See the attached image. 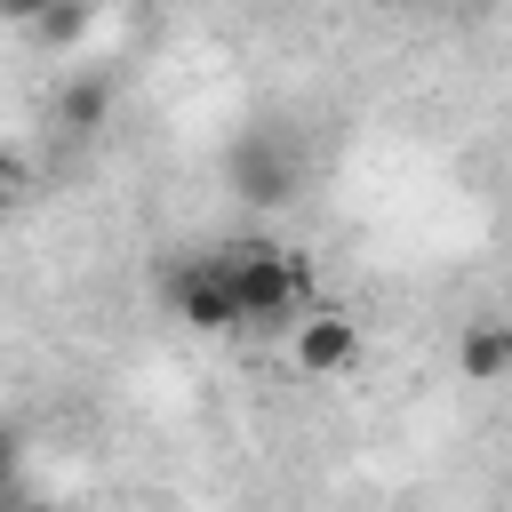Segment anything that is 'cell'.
Masks as SVG:
<instances>
[{"label":"cell","instance_id":"obj_3","mask_svg":"<svg viewBox=\"0 0 512 512\" xmlns=\"http://www.w3.org/2000/svg\"><path fill=\"white\" fill-rule=\"evenodd\" d=\"M224 168H232V192H240L248 208H288V200H296V144L272 136V128H248Z\"/></svg>","mask_w":512,"mask_h":512},{"label":"cell","instance_id":"obj_9","mask_svg":"<svg viewBox=\"0 0 512 512\" xmlns=\"http://www.w3.org/2000/svg\"><path fill=\"white\" fill-rule=\"evenodd\" d=\"M40 8H48V0H0V24H32Z\"/></svg>","mask_w":512,"mask_h":512},{"label":"cell","instance_id":"obj_8","mask_svg":"<svg viewBox=\"0 0 512 512\" xmlns=\"http://www.w3.org/2000/svg\"><path fill=\"white\" fill-rule=\"evenodd\" d=\"M24 184H32L24 152H16V144H0V208H16V200H24Z\"/></svg>","mask_w":512,"mask_h":512},{"label":"cell","instance_id":"obj_6","mask_svg":"<svg viewBox=\"0 0 512 512\" xmlns=\"http://www.w3.org/2000/svg\"><path fill=\"white\" fill-rule=\"evenodd\" d=\"M112 120V72H72L56 88V128L64 136H96Z\"/></svg>","mask_w":512,"mask_h":512},{"label":"cell","instance_id":"obj_5","mask_svg":"<svg viewBox=\"0 0 512 512\" xmlns=\"http://www.w3.org/2000/svg\"><path fill=\"white\" fill-rule=\"evenodd\" d=\"M456 376L464 384H504L512 376V320H472L464 336H456Z\"/></svg>","mask_w":512,"mask_h":512},{"label":"cell","instance_id":"obj_10","mask_svg":"<svg viewBox=\"0 0 512 512\" xmlns=\"http://www.w3.org/2000/svg\"><path fill=\"white\" fill-rule=\"evenodd\" d=\"M8 472H16V432H0V488H8Z\"/></svg>","mask_w":512,"mask_h":512},{"label":"cell","instance_id":"obj_4","mask_svg":"<svg viewBox=\"0 0 512 512\" xmlns=\"http://www.w3.org/2000/svg\"><path fill=\"white\" fill-rule=\"evenodd\" d=\"M288 360H296L304 376H344V368L360 360V320L336 312V304H304V312L288 320Z\"/></svg>","mask_w":512,"mask_h":512},{"label":"cell","instance_id":"obj_1","mask_svg":"<svg viewBox=\"0 0 512 512\" xmlns=\"http://www.w3.org/2000/svg\"><path fill=\"white\" fill-rule=\"evenodd\" d=\"M224 272H232V296H240V328H288L304 304H312V280L296 264V248L280 240H232L216 248Z\"/></svg>","mask_w":512,"mask_h":512},{"label":"cell","instance_id":"obj_2","mask_svg":"<svg viewBox=\"0 0 512 512\" xmlns=\"http://www.w3.org/2000/svg\"><path fill=\"white\" fill-rule=\"evenodd\" d=\"M160 296H168V312L192 336H240V296H232L224 256H176L168 280H160Z\"/></svg>","mask_w":512,"mask_h":512},{"label":"cell","instance_id":"obj_7","mask_svg":"<svg viewBox=\"0 0 512 512\" xmlns=\"http://www.w3.org/2000/svg\"><path fill=\"white\" fill-rule=\"evenodd\" d=\"M88 16H96V0H48V8H40L24 32H40L48 48H72V40L88 32Z\"/></svg>","mask_w":512,"mask_h":512},{"label":"cell","instance_id":"obj_11","mask_svg":"<svg viewBox=\"0 0 512 512\" xmlns=\"http://www.w3.org/2000/svg\"><path fill=\"white\" fill-rule=\"evenodd\" d=\"M384 8H408V0H384Z\"/></svg>","mask_w":512,"mask_h":512}]
</instances>
